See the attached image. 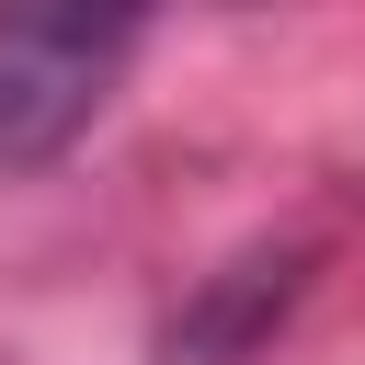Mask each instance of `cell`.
<instances>
[{
  "label": "cell",
  "instance_id": "1",
  "mask_svg": "<svg viewBox=\"0 0 365 365\" xmlns=\"http://www.w3.org/2000/svg\"><path fill=\"white\" fill-rule=\"evenodd\" d=\"M125 57H137V11H0V171L57 160L103 114Z\"/></svg>",
  "mask_w": 365,
  "mask_h": 365
}]
</instances>
